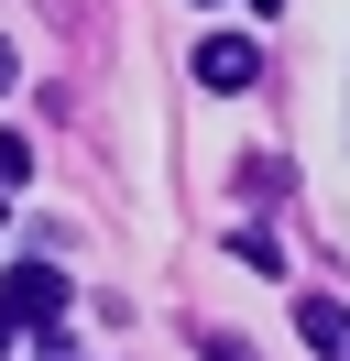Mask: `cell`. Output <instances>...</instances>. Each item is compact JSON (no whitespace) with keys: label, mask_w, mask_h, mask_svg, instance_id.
I'll return each instance as SVG.
<instances>
[{"label":"cell","mask_w":350,"mask_h":361,"mask_svg":"<svg viewBox=\"0 0 350 361\" xmlns=\"http://www.w3.org/2000/svg\"><path fill=\"white\" fill-rule=\"evenodd\" d=\"M0 317H22V329H55V317H66V274L55 263H11V285H0Z\"/></svg>","instance_id":"1"},{"label":"cell","mask_w":350,"mask_h":361,"mask_svg":"<svg viewBox=\"0 0 350 361\" xmlns=\"http://www.w3.org/2000/svg\"><path fill=\"white\" fill-rule=\"evenodd\" d=\"M262 77V44H241V33H208V44H197V88L208 99H241Z\"/></svg>","instance_id":"2"},{"label":"cell","mask_w":350,"mask_h":361,"mask_svg":"<svg viewBox=\"0 0 350 361\" xmlns=\"http://www.w3.org/2000/svg\"><path fill=\"white\" fill-rule=\"evenodd\" d=\"M296 339H306L318 361H350V307H328V295H306V307H296Z\"/></svg>","instance_id":"3"},{"label":"cell","mask_w":350,"mask_h":361,"mask_svg":"<svg viewBox=\"0 0 350 361\" xmlns=\"http://www.w3.org/2000/svg\"><path fill=\"white\" fill-rule=\"evenodd\" d=\"M22 176H33V142H22V132H0V186H22Z\"/></svg>","instance_id":"4"},{"label":"cell","mask_w":350,"mask_h":361,"mask_svg":"<svg viewBox=\"0 0 350 361\" xmlns=\"http://www.w3.org/2000/svg\"><path fill=\"white\" fill-rule=\"evenodd\" d=\"M0 88H11V44H0Z\"/></svg>","instance_id":"5"},{"label":"cell","mask_w":350,"mask_h":361,"mask_svg":"<svg viewBox=\"0 0 350 361\" xmlns=\"http://www.w3.org/2000/svg\"><path fill=\"white\" fill-rule=\"evenodd\" d=\"M252 11H284V0H252Z\"/></svg>","instance_id":"6"}]
</instances>
